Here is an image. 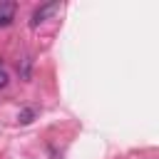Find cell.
Instances as JSON below:
<instances>
[{
  "instance_id": "cell-1",
  "label": "cell",
  "mask_w": 159,
  "mask_h": 159,
  "mask_svg": "<svg viewBox=\"0 0 159 159\" xmlns=\"http://www.w3.org/2000/svg\"><path fill=\"white\" fill-rule=\"evenodd\" d=\"M60 7H62L60 2H47V5H42V7H37V10L32 12V20H30V25H32V27H37V25H40V22H42L45 17H50V15H55V12L60 10Z\"/></svg>"
},
{
  "instance_id": "cell-2",
  "label": "cell",
  "mask_w": 159,
  "mask_h": 159,
  "mask_svg": "<svg viewBox=\"0 0 159 159\" xmlns=\"http://www.w3.org/2000/svg\"><path fill=\"white\" fill-rule=\"evenodd\" d=\"M15 17V2H0V27L10 25Z\"/></svg>"
},
{
  "instance_id": "cell-3",
  "label": "cell",
  "mask_w": 159,
  "mask_h": 159,
  "mask_svg": "<svg viewBox=\"0 0 159 159\" xmlns=\"http://www.w3.org/2000/svg\"><path fill=\"white\" fill-rule=\"evenodd\" d=\"M32 117H35V109H22V112L17 114L20 124H30V122H32Z\"/></svg>"
},
{
  "instance_id": "cell-4",
  "label": "cell",
  "mask_w": 159,
  "mask_h": 159,
  "mask_svg": "<svg viewBox=\"0 0 159 159\" xmlns=\"http://www.w3.org/2000/svg\"><path fill=\"white\" fill-rule=\"evenodd\" d=\"M5 84H7V72L0 67V87H5Z\"/></svg>"
}]
</instances>
